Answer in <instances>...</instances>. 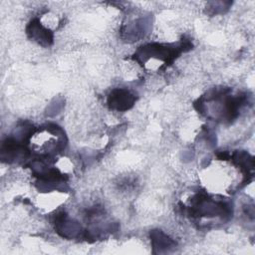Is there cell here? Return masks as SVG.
Masks as SVG:
<instances>
[{
	"label": "cell",
	"instance_id": "cell-1",
	"mask_svg": "<svg viewBox=\"0 0 255 255\" xmlns=\"http://www.w3.org/2000/svg\"><path fill=\"white\" fill-rule=\"evenodd\" d=\"M134 103V97L128 91L115 90L109 97V105L112 109L125 111L129 109Z\"/></svg>",
	"mask_w": 255,
	"mask_h": 255
},
{
	"label": "cell",
	"instance_id": "cell-2",
	"mask_svg": "<svg viewBox=\"0 0 255 255\" xmlns=\"http://www.w3.org/2000/svg\"><path fill=\"white\" fill-rule=\"evenodd\" d=\"M28 34L31 36V38L35 39L42 45H50L53 40L51 32L42 27L38 20H34L33 22H31L28 28Z\"/></svg>",
	"mask_w": 255,
	"mask_h": 255
}]
</instances>
